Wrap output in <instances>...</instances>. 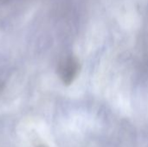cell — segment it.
Listing matches in <instances>:
<instances>
[{
	"label": "cell",
	"mask_w": 148,
	"mask_h": 147,
	"mask_svg": "<svg viewBox=\"0 0 148 147\" xmlns=\"http://www.w3.org/2000/svg\"><path fill=\"white\" fill-rule=\"evenodd\" d=\"M79 70V64L76 59L74 57H69L64 60L61 64L59 72L62 81L66 85H69L75 78Z\"/></svg>",
	"instance_id": "1"
}]
</instances>
